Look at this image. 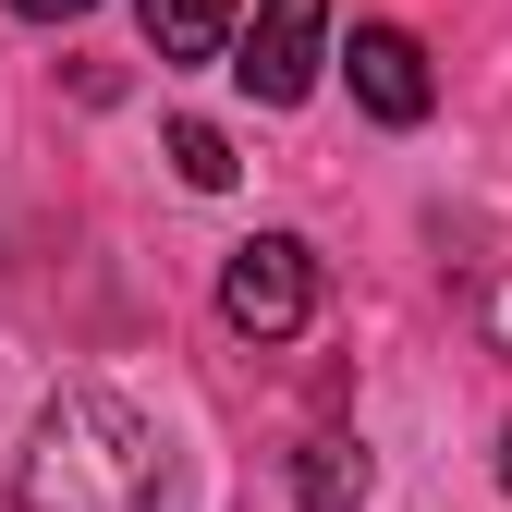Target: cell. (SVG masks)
<instances>
[{"mask_svg": "<svg viewBox=\"0 0 512 512\" xmlns=\"http://www.w3.org/2000/svg\"><path fill=\"white\" fill-rule=\"evenodd\" d=\"M13 512H159V439L110 391H61L13 452Z\"/></svg>", "mask_w": 512, "mask_h": 512, "instance_id": "1", "label": "cell"}, {"mask_svg": "<svg viewBox=\"0 0 512 512\" xmlns=\"http://www.w3.org/2000/svg\"><path fill=\"white\" fill-rule=\"evenodd\" d=\"M220 317H232L244 342H293L305 317H317V256H305L293 232L232 244V269H220Z\"/></svg>", "mask_w": 512, "mask_h": 512, "instance_id": "2", "label": "cell"}, {"mask_svg": "<svg viewBox=\"0 0 512 512\" xmlns=\"http://www.w3.org/2000/svg\"><path fill=\"white\" fill-rule=\"evenodd\" d=\"M317 61H330V0H256V25L232 37L244 98H269V110H293L317 86Z\"/></svg>", "mask_w": 512, "mask_h": 512, "instance_id": "3", "label": "cell"}, {"mask_svg": "<svg viewBox=\"0 0 512 512\" xmlns=\"http://www.w3.org/2000/svg\"><path fill=\"white\" fill-rule=\"evenodd\" d=\"M342 74H354L366 122H427V49H415L403 25H354V49H342Z\"/></svg>", "mask_w": 512, "mask_h": 512, "instance_id": "4", "label": "cell"}, {"mask_svg": "<svg viewBox=\"0 0 512 512\" xmlns=\"http://www.w3.org/2000/svg\"><path fill=\"white\" fill-rule=\"evenodd\" d=\"M135 25L159 61H220L232 49V0H135Z\"/></svg>", "mask_w": 512, "mask_h": 512, "instance_id": "5", "label": "cell"}, {"mask_svg": "<svg viewBox=\"0 0 512 512\" xmlns=\"http://www.w3.org/2000/svg\"><path fill=\"white\" fill-rule=\"evenodd\" d=\"M293 500L305 512H366V452L354 439H305L293 452Z\"/></svg>", "mask_w": 512, "mask_h": 512, "instance_id": "6", "label": "cell"}, {"mask_svg": "<svg viewBox=\"0 0 512 512\" xmlns=\"http://www.w3.org/2000/svg\"><path fill=\"white\" fill-rule=\"evenodd\" d=\"M171 171L196 183V196H220V183H232L244 159H232V135H220V122H171Z\"/></svg>", "mask_w": 512, "mask_h": 512, "instance_id": "7", "label": "cell"}, {"mask_svg": "<svg viewBox=\"0 0 512 512\" xmlns=\"http://www.w3.org/2000/svg\"><path fill=\"white\" fill-rule=\"evenodd\" d=\"M13 13H25V25H74L86 0H13Z\"/></svg>", "mask_w": 512, "mask_h": 512, "instance_id": "8", "label": "cell"}, {"mask_svg": "<svg viewBox=\"0 0 512 512\" xmlns=\"http://www.w3.org/2000/svg\"><path fill=\"white\" fill-rule=\"evenodd\" d=\"M500 476H512V439H500Z\"/></svg>", "mask_w": 512, "mask_h": 512, "instance_id": "9", "label": "cell"}]
</instances>
